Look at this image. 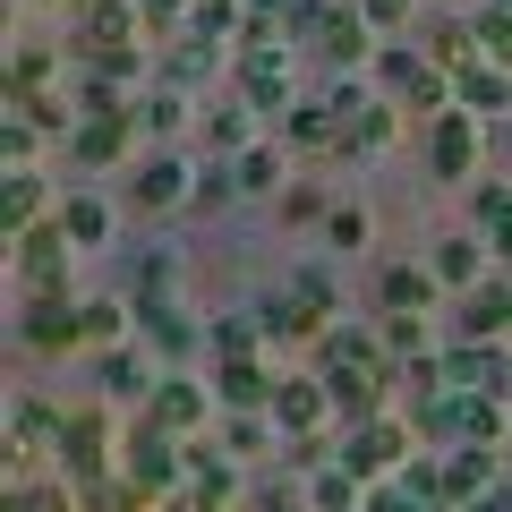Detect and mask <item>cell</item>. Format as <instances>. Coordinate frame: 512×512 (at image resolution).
<instances>
[{"mask_svg":"<svg viewBox=\"0 0 512 512\" xmlns=\"http://www.w3.org/2000/svg\"><path fill=\"white\" fill-rule=\"evenodd\" d=\"M461 333L470 342H512V274H487L461 299Z\"/></svg>","mask_w":512,"mask_h":512,"instance_id":"cell-14","label":"cell"},{"mask_svg":"<svg viewBox=\"0 0 512 512\" xmlns=\"http://www.w3.org/2000/svg\"><path fill=\"white\" fill-rule=\"evenodd\" d=\"M231 171H239V188H248V197H265V188L282 180V154H274V146H248Z\"/></svg>","mask_w":512,"mask_h":512,"instance_id":"cell-40","label":"cell"},{"mask_svg":"<svg viewBox=\"0 0 512 512\" xmlns=\"http://www.w3.org/2000/svg\"><path fill=\"white\" fill-rule=\"evenodd\" d=\"M393 128H402V111L376 94L367 111H350V120H342V154H384V146H393Z\"/></svg>","mask_w":512,"mask_h":512,"instance_id":"cell-30","label":"cell"},{"mask_svg":"<svg viewBox=\"0 0 512 512\" xmlns=\"http://www.w3.org/2000/svg\"><path fill=\"white\" fill-rule=\"evenodd\" d=\"M137 35H146V9H137V0H94V9L69 18V52L86 60V69L94 60H120V52H146Z\"/></svg>","mask_w":512,"mask_h":512,"instance_id":"cell-2","label":"cell"},{"mask_svg":"<svg viewBox=\"0 0 512 512\" xmlns=\"http://www.w3.org/2000/svg\"><path fill=\"white\" fill-rule=\"evenodd\" d=\"M9 512H69V487H18Z\"/></svg>","mask_w":512,"mask_h":512,"instance_id":"cell-51","label":"cell"},{"mask_svg":"<svg viewBox=\"0 0 512 512\" xmlns=\"http://www.w3.org/2000/svg\"><path fill=\"white\" fill-rule=\"evenodd\" d=\"M205 410H214V393H205L197 376H171V384H154L146 419L163 427V436H188V427H205Z\"/></svg>","mask_w":512,"mask_h":512,"instance_id":"cell-15","label":"cell"},{"mask_svg":"<svg viewBox=\"0 0 512 512\" xmlns=\"http://www.w3.org/2000/svg\"><path fill=\"white\" fill-rule=\"evenodd\" d=\"M282 222H333V197L325 188H282Z\"/></svg>","mask_w":512,"mask_h":512,"instance_id":"cell-44","label":"cell"},{"mask_svg":"<svg viewBox=\"0 0 512 512\" xmlns=\"http://www.w3.org/2000/svg\"><path fill=\"white\" fill-rule=\"evenodd\" d=\"M325 239H333V248H367V214H359V205H333Z\"/></svg>","mask_w":512,"mask_h":512,"instance_id":"cell-49","label":"cell"},{"mask_svg":"<svg viewBox=\"0 0 512 512\" xmlns=\"http://www.w3.org/2000/svg\"><path fill=\"white\" fill-rule=\"evenodd\" d=\"M265 436H274V427L256 419V410H231V419H222V453H256Z\"/></svg>","mask_w":512,"mask_h":512,"instance_id":"cell-42","label":"cell"},{"mask_svg":"<svg viewBox=\"0 0 512 512\" xmlns=\"http://www.w3.org/2000/svg\"><path fill=\"white\" fill-rule=\"evenodd\" d=\"M367 35H376V26H367L359 9H350V0H333L325 35H316V60H325V69H376V52H367Z\"/></svg>","mask_w":512,"mask_h":512,"instance_id":"cell-13","label":"cell"},{"mask_svg":"<svg viewBox=\"0 0 512 512\" xmlns=\"http://www.w3.org/2000/svg\"><path fill=\"white\" fill-rule=\"evenodd\" d=\"M188 504H197V512H222V504H231V495H239V470H231V453H214V444H188Z\"/></svg>","mask_w":512,"mask_h":512,"instance_id":"cell-16","label":"cell"},{"mask_svg":"<svg viewBox=\"0 0 512 512\" xmlns=\"http://www.w3.org/2000/svg\"><path fill=\"white\" fill-rule=\"evenodd\" d=\"M393 402H402V419H410V410H427V402H444V350L393 367Z\"/></svg>","mask_w":512,"mask_h":512,"instance_id":"cell-26","label":"cell"},{"mask_svg":"<svg viewBox=\"0 0 512 512\" xmlns=\"http://www.w3.org/2000/svg\"><path fill=\"white\" fill-rule=\"evenodd\" d=\"M60 231H69L77 248H103V239H111V214H103V197H69V205H60Z\"/></svg>","mask_w":512,"mask_h":512,"instance_id":"cell-37","label":"cell"},{"mask_svg":"<svg viewBox=\"0 0 512 512\" xmlns=\"http://www.w3.org/2000/svg\"><path fill=\"white\" fill-rule=\"evenodd\" d=\"M111 419L103 410H69V427H60V470H69V487H94V478H111Z\"/></svg>","mask_w":512,"mask_h":512,"instance_id":"cell-7","label":"cell"},{"mask_svg":"<svg viewBox=\"0 0 512 512\" xmlns=\"http://www.w3.org/2000/svg\"><path fill=\"white\" fill-rule=\"evenodd\" d=\"M436 265H384V282H376V299H384V316H427L436 308Z\"/></svg>","mask_w":512,"mask_h":512,"instance_id":"cell-19","label":"cell"},{"mask_svg":"<svg viewBox=\"0 0 512 512\" xmlns=\"http://www.w3.org/2000/svg\"><path fill=\"white\" fill-rule=\"evenodd\" d=\"M291 461H299V470H325V461H342V444H325V436H291Z\"/></svg>","mask_w":512,"mask_h":512,"instance_id":"cell-52","label":"cell"},{"mask_svg":"<svg viewBox=\"0 0 512 512\" xmlns=\"http://www.w3.org/2000/svg\"><path fill=\"white\" fill-rule=\"evenodd\" d=\"M427 171H436V180H470L478 171V120L470 111H444V120H427Z\"/></svg>","mask_w":512,"mask_h":512,"instance_id":"cell-8","label":"cell"},{"mask_svg":"<svg viewBox=\"0 0 512 512\" xmlns=\"http://www.w3.org/2000/svg\"><path fill=\"white\" fill-rule=\"evenodd\" d=\"M256 325H265V342H308V350L325 342V316H316L299 291H274L265 308H256Z\"/></svg>","mask_w":512,"mask_h":512,"instance_id":"cell-21","label":"cell"},{"mask_svg":"<svg viewBox=\"0 0 512 512\" xmlns=\"http://www.w3.org/2000/svg\"><path fill=\"white\" fill-rule=\"evenodd\" d=\"M146 9V35H188V18H197V0H137Z\"/></svg>","mask_w":512,"mask_h":512,"instance_id":"cell-41","label":"cell"},{"mask_svg":"<svg viewBox=\"0 0 512 512\" xmlns=\"http://www.w3.org/2000/svg\"><path fill=\"white\" fill-rule=\"evenodd\" d=\"M137 342H146V350H154V359H188V350H197V342H205V333H197V325H188V316H180V308H146V316H137Z\"/></svg>","mask_w":512,"mask_h":512,"instance_id":"cell-28","label":"cell"},{"mask_svg":"<svg viewBox=\"0 0 512 512\" xmlns=\"http://www.w3.org/2000/svg\"><path fill=\"white\" fill-rule=\"evenodd\" d=\"M128 137H137V120H77L69 128V163H86V171L128 163Z\"/></svg>","mask_w":512,"mask_h":512,"instance_id":"cell-23","label":"cell"},{"mask_svg":"<svg viewBox=\"0 0 512 512\" xmlns=\"http://www.w3.org/2000/svg\"><path fill=\"white\" fill-rule=\"evenodd\" d=\"M453 103L470 111V120H512V69H495V60L453 69Z\"/></svg>","mask_w":512,"mask_h":512,"instance_id":"cell-12","label":"cell"},{"mask_svg":"<svg viewBox=\"0 0 512 512\" xmlns=\"http://www.w3.org/2000/svg\"><path fill=\"white\" fill-rule=\"evenodd\" d=\"M188 35L197 43H231V35H248V0H197V18H188Z\"/></svg>","mask_w":512,"mask_h":512,"instance_id":"cell-33","label":"cell"},{"mask_svg":"<svg viewBox=\"0 0 512 512\" xmlns=\"http://www.w3.org/2000/svg\"><path fill=\"white\" fill-rule=\"evenodd\" d=\"M444 384L478 402H512V342H444Z\"/></svg>","mask_w":512,"mask_h":512,"instance_id":"cell-4","label":"cell"},{"mask_svg":"<svg viewBox=\"0 0 512 512\" xmlns=\"http://www.w3.org/2000/svg\"><path fill=\"white\" fill-rule=\"evenodd\" d=\"M359 504H367V478L342 470V461H333V470L308 487V512H359Z\"/></svg>","mask_w":512,"mask_h":512,"instance_id":"cell-35","label":"cell"},{"mask_svg":"<svg viewBox=\"0 0 512 512\" xmlns=\"http://www.w3.org/2000/svg\"><path fill=\"white\" fill-rule=\"evenodd\" d=\"M308 359H316V376H350V367H393V359H384V342H376V333H359V325H325V342H316Z\"/></svg>","mask_w":512,"mask_h":512,"instance_id":"cell-17","label":"cell"},{"mask_svg":"<svg viewBox=\"0 0 512 512\" xmlns=\"http://www.w3.org/2000/svg\"><path fill=\"white\" fill-rule=\"evenodd\" d=\"M325 419H333L325 376H282V393H274V436H316Z\"/></svg>","mask_w":512,"mask_h":512,"instance_id":"cell-10","label":"cell"},{"mask_svg":"<svg viewBox=\"0 0 512 512\" xmlns=\"http://www.w3.org/2000/svg\"><path fill=\"white\" fill-rule=\"evenodd\" d=\"M291 9H299V0H248V18H265V26H282Z\"/></svg>","mask_w":512,"mask_h":512,"instance_id":"cell-53","label":"cell"},{"mask_svg":"<svg viewBox=\"0 0 512 512\" xmlns=\"http://www.w3.org/2000/svg\"><path fill=\"white\" fill-rule=\"evenodd\" d=\"M214 393H222L231 410H256V419H265L274 393H282V376H274V367H256V359H239V367H222V376H214Z\"/></svg>","mask_w":512,"mask_h":512,"instance_id":"cell-24","label":"cell"},{"mask_svg":"<svg viewBox=\"0 0 512 512\" xmlns=\"http://www.w3.org/2000/svg\"><path fill=\"white\" fill-rule=\"evenodd\" d=\"M120 470L137 478V487L171 495V487H188V444H180V436H163L154 419H137V427H128V453H120Z\"/></svg>","mask_w":512,"mask_h":512,"instance_id":"cell-5","label":"cell"},{"mask_svg":"<svg viewBox=\"0 0 512 512\" xmlns=\"http://www.w3.org/2000/svg\"><path fill=\"white\" fill-rule=\"evenodd\" d=\"M231 197H239V171H231V163H205V171H197V197H188V205H231Z\"/></svg>","mask_w":512,"mask_h":512,"instance_id":"cell-46","label":"cell"},{"mask_svg":"<svg viewBox=\"0 0 512 512\" xmlns=\"http://www.w3.org/2000/svg\"><path fill=\"white\" fill-rule=\"evenodd\" d=\"M0 222H9V239L35 231V222H52V214H43V180H35V171H9V188H0Z\"/></svg>","mask_w":512,"mask_h":512,"instance_id":"cell-31","label":"cell"},{"mask_svg":"<svg viewBox=\"0 0 512 512\" xmlns=\"http://www.w3.org/2000/svg\"><path fill=\"white\" fill-rule=\"evenodd\" d=\"M69 248L77 239L60 231V214L35 222V231H18V274L35 282V291H69Z\"/></svg>","mask_w":512,"mask_h":512,"instance_id":"cell-9","label":"cell"},{"mask_svg":"<svg viewBox=\"0 0 512 512\" xmlns=\"http://www.w3.org/2000/svg\"><path fill=\"white\" fill-rule=\"evenodd\" d=\"M137 128H154V137H180V128H188V94L146 86V94H137Z\"/></svg>","mask_w":512,"mask_h":512,"instance_id":"cell-36","label":"cell"},{"mask_svg":"<svg viewBox=\"0 0 512 512\" xmlns=\"http://www.w3.org/2000/svg\"><path fill=\"white\" fill-rule=\"evenodd\" d=\"M291 291L308 299L316 316H333V308H342V291H333V274H325V265H299V282H291Z\"/></svg>","mask_w":512,"mask_h":512,"instance_id":"cell-43","label":"cell"},{"mask_svg":"<svg viewBox=\"0 0 512 512\" xmlns=\"http://www.w3.org/2000/svg\"><path fill=\"white\" fill-rule=\"evenodd\" d=\"M504 478H512V436H504Z\"/></svg>","mask_w":512,"mask_h":512,"instance_id":"cell-55","label":"cell"},{"mask_svg":"<svg viewBox=\"0 0 512 512\" xmlns=\"http://www.w3.org/2000/svg\"><path fill=\"white\" fill-rule=\"evenodd\" d=\"M69 419H52V402H18V436L35 444V436H60Z\"/></svg>","mask_w":512,"mask_h":512,"instance_id":"cell-50","label":"cell"},{"mask_svg":"<svg viewBox=\"0 0 512 512\" xmlns=\"http://www.w3.org/2000/svg\"><path fill=\"white\" fill-rule=\"evenodd\" d=\"M367 86H376L393 111H410V120H444V111H453V69H436L419 43H384Z\"/></svg>","mask_w":512,"mask_h":512,"instance_id":"cell-1","label":"cell"},{"mask_svg":"<svg viewBox=\"0 0 512 512\" xmlns=\"http://www.w3.org/2000/svg\"><path fill=\"white\" fill-rule=\"evenodd\" d=\"M256 342H265V325H256V316H222V325L205 333L214 367H239V359H256Z\"/></svg>","mask_w":512,"mask_h":512,"instance_id":"cell-34","label":"cell"},{"mask_svg":"<svg viewBox=\"0 0 512 512\" xmlns=\"http://www.w3.org/2000/svg\"><path fill=\"white\" fill-rule=\"evenodd\" d=\"M410 461H419V453H410V419H402V410H384V419H367V427L342 436V470H359L367 487H376V478H402Z\"/></svg>","mask_w":512,"mask_h":512,"instance_id":"cell-3","label":"cell"},{"mask_svg":"<svg viewBox=\"0 0 512 512\" xmlns=\"http://www.w3.org/2000/svg\"><path fill=\"white\" fill-rule=\"evenodd\" d=\"M77 495H86V512H154V487H137L128 470L94 478V487H77Z\"/></svg>","mask_w":512,"mask_h":512,"instance_id":"cell-32","label":"cell"},{"mask_svg":"<svg viewBox=\"0 0 512 512\" xmlns=\"http://www.w3.org/2000/svg\"><path fill=\"white\" fill-rule=\"evenodd\" d=\"M103 393L111 402H154V367H146V350H103Z\"/></svg>","mask_w":512,"mask_h":512,"instance_id":"cell-29","label":"cell"},{"mask_svg":"<svg viewBox=\"0 0 512 512\" xmlns=\"http://www.w3.org/2000/svg\"><path fill=\"white\" fill-rule=\"evenodd\" d=\"M478 60L512 69V9H478Z\"/></svg>","mask_w":512,"mask_h":512,"instance_id":"cell-39","label":"cell"},{"mask_svg":"<svg viewBox=\"0 0 512 512\" xmlns=\"http://www.w3.org/2000/svg\"><path fill=\"white\" fill-rule=\"evenodd\" d=\"M18 333L35 350H77V342H86V299H77V291H35L26 316H18Z\"/></svg>","mask_w":512,"mask_h":512,"instance_id":"cell-6","label":"cell"},{"mask_svg":"<svg viewBox=\"0 0 512 512\" xmlns=\"http://www.w3.org/2000/svg\"><path fill=\"white\" fill-rule=\"evenodd\" d=\"M495 146H504V154H512V120H495Z\"/></svg>","mask_w":512,"mask_h":512,"instance_id":"cell-54","label":"cell"},{"mask_svg":"<svg viewBox=\"0 0 512 512\" xmlns=\"http://www.w3.org/2000/svg\"><path fill=\"white\" fill-rule=\"evenodd\" d=\"M282 60H291V52H231V94H239L248 111L291 103V77H282Z\"/></svg>","mask_w":512,"mask_h":512,"instance_id":"cell-11","label":"cell"},{"mask_svg":"<svg viewBox=\"0 0 512 512\" xmlns=\"http://www.w3.org/2000/svg\"><path fill=\"white\" fill-rule=\"evenodd\" d=\"M359 18L376 26L384 43H402V26H410V9H402V0H359Z\"/></svg>","mask_w":512,"mask_h":512,"instance_id":"cell-48","label":"cell"},{"mask_svg":"<svg viewBox=\"0 0 512 512\" xmlns=\"http://www.w3.org/2000/svg\"><path fill=\"white\" fill-rule=\"evenodd\" d=\"M128 197L137 205H180V197H197V171L180 154H146V163L128 171Z\"/></svg>","mask_w":512,"mask_h":512,"instance_id":"cell-18","label":"cell"},{"mask_svg":"<svg viewBox=\"0 0 512 512\" xmlns=\"http://www.w3.org/2000/svg\"><path fill=\"white\" fill-rule=\"evenodd\" d=\"M197 128H205V154H214V163H239V154H248V146H256V137H248V128H256V111H248V103H239V94H222V103H214V111H205V120H197Z\"/></svg>","mask_w":512,"mask_h":512,"instance_id":"cell-22","label":"cell"},{"mask_svg":"<svg viewBox=\"0 0 512 512\" xmlns=\"http://www.w3.org/2000/svg\"><path fill=\"white\" fill-rule=\"evenodd\" d=\"M470 444H487V453L504 444V402H478L470 393Z\"/></svg>","mask_w":512,"mask_h":512,"instance_id":"cell-47","label":"cell"},{"mask_svg":"<svg viewBox=\"0 0 512 512\" xmlns=\"http://www.w3.org/2000/svg\"><path fill=\"white\" fill-rule=\"evenodd\" d=\"M470 222H478V239H487V256L512 265V180H478L470 188Z\"/></svg>","mask_w":512,"mask_h":512,"instance_id":"cell-20","label":"cell"},{"mask_svg":"<svg viewBox=\"0 0 512 512\" xmlns=\"http://www.w3.org/2000/svg\"><path fill=\"white\" fill-rule=\"evenodd\" d=\"M376 342H384V359H393V367H402V359H427V316H384Z\"/></svg>","mask_w":512,"mask_h":512,"instance_id":"cell-38","label":"cell"},{"mask_svg":"<svg viewBox=\"0 0 512 512\" xmlns=\"http://www.w3.org/2000/svg\"><path fill=\"white\" fill-rule=\"evenodd\" d=\"M214 69H231V60H222L214 43H197V35H188V43H180V52H171V60H154V77H163L171 94H197V86H205V77H214Z\"/></svg>","mask_w":512,"mask_h":512,"instance_id":"cell-27","label":"cell"},{"mask_svg":"<svg viewBox=\"0 0 512 512\" xmlns=\"http://www.w3.org/2000/svg\"><path fill=\"white\" fill-rule=\"evenodd\" d=\"M43 77H52V52H43V43H26V52H18V69H9V94L26 103V94H35Z\"/></svg>","mask_w":512,"mask_h":512,"instance_id":"cell-45","label":"cell"},{"mask_svg":"<svg viewBox=\"0 0 512 512\" xmlns=\"http://www.w3.org/2000/svg\"><path fill=\"white\" fill-rule=\"evenodd\" d=\"M436 282H444V291H478V282H487V239H478V231H453V239L436 248Z\"/></svg>","mask_w":512,"mask_h":512,"instance_id":"cell-25","label":"cell"}]
</instances>
